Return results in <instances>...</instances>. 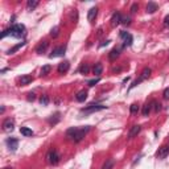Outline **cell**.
I'll return each instance as SVG.
<instances>
[{
	"mask_svg": "<svg viewBox=\"0 0 169 169\" xmlns=\"http://www.w3.org/2000/svg\"><path fill=\"white\" fill-rule=\"evenodd\" d=\"M90 126H83V127H71L66 131V138L73 143H79L82 142L83 138L87 135V132L90 131Z\"/></svg>",
	"mask_w": 169,
	"mask_h": 169,
	"instance_id": "6da1fadb",
	"label": "cell"
},
{
	"mask_svg": "<svg viewBox=\"0 0 169 169\" xmlns=\"http://www.w3.org/2000/svg\"><path fill=\"white\" fill-rule=\"evenodd\" d=\"M12 36V37H23L24 34H25V27L23 25V24H13L11 28H8V29H5L3 32L2 37H7V36Z\"/></svg>",
	"mask_w": 169,
	"mask_h": 169,
	"instance_id": "7a4b0ae2",
	"label": "cell"
},
{
	"mask_svg": "<svg viewBox=\"0 0 169 169\" xmlns=\"http://www.w3.org/2000/svg\"><path fill=\"white\" fill-rule=\"evenodd\" d=\"M104 108H107V107L103 106V104H88L87 107L82 108V112H83V114H92V112L104 110Z\"/></svg>",
	"mask_w": 169,
	"mask_h": 169,
	"instance_id": "3957f363",
	"label": "cell"
},
{
	"mask_svg": "<svg viewBox=\"0 0 169 169\" xmlns=\"http://www.w3.org/2000/svg\"><path fill=\"white\" fill-rule=\"evenodd\" d=\"M149 75H151V69H149V67H146V69L142 71V74H140L139 79H136V81L131 84V88L135 87V86H138L140 82H143V81H146V79H148V77H149Z\"/></svg>",
	"mask_w": 169,
	"mask_h": 169,
	"instance_id": "277c9868",
	"label": "cell"
},
{
	"mask_svg": "<svg viewBox=\"0 0 169 169\" xmlns=\"http://www.w3.org/2000/svg\"><path fill=\"white\" fill-rule=\"evenodd\" d=\"M46 159H48V163H49V164L56 165V164L59 161V155H58V152L56 149H52V151H49V153L46 155Z\"/></svg>",
	"mask_w": 169,
	"mask_h": 169,
	"instance_id": "5b68a950",
	"label": "cell"
},
{
	"mask_svg": "<svg viewBox=\"0 0 169 169\" xmlns=\"http://www.w3.org/2000/svg\"><path fill=\"white\" fill-rule=\"evenodd\" d=\"M65 52H66V46L65 45H63V46H58V48H56V49H53V52L49 54V58L62 57V56L65 54Z\"/></svg>",
	"mask_w": 169,
	"mask_h": 169,
	"instance_id": "8992f818",
	"label": "cell"
},
{
	"mask_svg": "<svg viewBox=\"0 0 169 169\" xmlns=\"http://www.w3.org/2000/svg\"><path fill=\"white\" fill-rule=\"evenodd\" d=\"M120 38H123L124 40V44H123V46H130L132 41H134V38H132V36L128 33V32H120Z\"/></svg>",
	"mask_w": 169,
	"mask_h": 169,
	"instance_id": "52a82bcc",
	"label": "cell"
},
{
	"mask_svg": "<svg viewBox=\"0 0 169 169\" xmlns=\"http://www.w3.org/2000/svg\"><path fill=\"white\" fill-rule=\"evenodd\" d=\"M15 128V122L12 119H5L3 122V131L5 132H12Z\"/></svg>",
	"mask_w": 169,
	"mask_h": 169,
	"instance_id": "ba28073f",
	"label": "cell"
},
{
	"mask_svg": "<svg viewBox=\"0 0 169 169\" xmlns=\"http://www.w3.org/2000/svg\"><path fill=\"white\" fill-rule=\"evenodd\" d=\"M169 155V146H163L159 148V151L156 152V156L159 159H165L167 156Z\"/></svg>",
	"mask_w": 169,
	"mask_h": 169,
	"instance_id": "9c48e42d",
	"label": "cell"
},
{
	"mask_svg": "<svg viewBox=\"0 0 169 169\" xmlns=\"http://www.w3.org/2000/svg\"><path fill=\"white\" fill-rule=\"evenodd\" d=\"M7 146H8V148H9L12 152H15L16 149H17L19 140L15 139V138H8V139H7Z\"/></svg>",
	"mask_w": 169,
	"mask_h": 169,
	"instance_id": "30bf717a",
	"label": "cell"
},
{
	"mask_svg": "<svg viewBox=\"0 0 169 169\" xmlns=\"http://www.w3.org/2000/svg\"><path fill=\"white\" fill-rule=\"evenodd\" d=\"M142 131V126H139V124H136V126H132L131 130L128 131V139H134L135 136H138V134Z\"/></svg>",
	"mask_w": 169,
	"mask_h": 169,
	"instance_id": "8fae6325",
	"label": "cell"
},
{
	"mask_svg": "<svg viewBox=\"0 0 169 169\" xmlns=\"http://www.w3.org/2000/svg\"><path fill=\"white\" fill-rule=\"evenodd\" d=\"M69 69H70V63H69V61H63V62H59V63H58L57 70H58L59 74L66 73V71L69 70Z\"/></svg>",
	"mask_w": 169,
	"mask_h": 169,
	"instance_id": "7c38bea8",
	"label": "cell"
},
{
	"mask_svg": "<svg viewBox=\"0 0 169 169\" xmlns=\"http://www.w3.org/2000/svg\"><path fill=\"white\" fill-rule=\"evenodd\" d=\"M48 46H49V42L48 41H42V42H40L37 48H36V53H38V54H42V53H45L46 49H48Z\"/></svg>",
	"mask_w": 169,
	"mask_h": 169,
	"instance_id": "4fadbf2b",
	"label": "cell"
},
{
	"mask_svg": "<svg viewBox=\"0 0 169 169\" xmlns=\"http://www.w3.org/2000/svg\"><path fill=\"white\" fill-rule=\"evenodd\" d=\"M120 23H122V15H120L119 12H115V13L112 15V17H111V25L116 27V25H119Z\"/></svg>",
	"mask_w": 169,
	"mask_h": 169,
	"instance_id": "5bb4252c",
	"label": "cell"
},
{
	"mask_svg": "<svg viewBox=\"0 0 169 169\" xmlns=\"http://www.w3.org/2000/svg\"><path fill=\"white\" fill-rule=\"evenodd\" d=\"M96 15H98V8L96 7L90 8V11H88V13H87V20L88 21H92V20L96 17Z\"/></svg>",
	"mask_w": 169,
	"mask_h": 169,
	"instance_id": "9a60e30c",
	"label": "cell"
},
{
	"mask_svg": "<svg viewBox=\"0 0 169 169\" xmlns=\"http://www.w3.org/2000/svg\"><path fill=\"white\" fill-rule=\"evenodd\" d=\"M87 98V91L86 90H81L77 92V95H75V99L78 100V102H84Z\"/></svg>",
	"mask_w": 169,
	"mask_h": 169,
	"instance_id": "2e32d148",
	"label": "cell"
},
{
	"mask_svg": "<svg viewBox=\"0 0 169 169\" xmlns=\"http://www.w3.org/2000/svg\"><path fill=\"white\" fill-rule=\"evenodd\" d=\"M32 82H33V77H32V75L25 74V75H23V77L20 78V83H21V84H29Z\"/></svg>",
	"mask_w": 169,
	"mask_h": 169,
	"instance_id": "e0dca14e",
	"label": "cell"
},
{
	"mask_svg": "<svg viewBox=\"0 0 169 169\" xmlns=\"http://www.w3.org/2000/svg\"><path fill=\"white\" fill-rule=\"evenodd\" d=\"M25 44H27L25 41H23V42H19V44H17V45H15L13 48H11V49H9V50H8V52H7V53H8V54H15V53H16V52H17L19 49H21V48H23L24 45H25Z\"/></svg>",
	"mask_w": 169,
	"mask_h": 169,
	"instance_id": "ac0fdd59",
	"label": "cell"
},
{
	"mask_svg": "<svg viewBox=\"0 0 169 169\" xmlns=\"http://www.w3.org/2000/svg\"><path fill=\"white\" fill-rule=\"evenodd\" d=\"M102 71H103V65L100 62L98 63H95L94 67H92V73H94L95 75H100L102 74Z\"/></svg>",
	"mask_w": 169,
	"mask_h": 169,
	"instance_id": "d6986e66",
	"label": "cell"
},
{
	"mask_svg": "<svg viewBox=\"0 0 169 169\" xmlns=\"http://www.w3.org/2000/svg\"><path fill=\"white\" fill-rule=\"evenodd\" d=\"M152 104H153V102H151V103H146L143 106V116H148L149 115V112H151V110H152Z\"/></svg>",
	"mask_w": 169,
	"mask_h": 169,
	"instance_id": "ffe728a7",
	"label": "cell"
},
{
	"mask_svg": "<svg viewBox=\"0 0 169 169\" xmlns=\"http://www.w3.org/2000/svg\"><path fill=\"white\" fill-rule=\"evenodd\" d=\"M119 54H120V50L118 49V48H115V49H112L110 52V54H108V58H110L111 61H115V59L119 57Z\"/></svg>",
	"mask_w": 169,
	"mask_h": 169,
	"instance_id": "44dd1931",
	"label": "cell"
},
{
	"mask_svg": "<svg viewBox=\"0 0 169 169\" xmlns=\"http://www.w3.org/2000/svg\"><path fill=\"white\" fill-rule=\"evenodd\" d=\"M157 8H159L157 4L153 3V2H149V3H148V5H147V12H149V13H153V12L157 11Z\"/></svg>",
	"mask_w": 169,
	"mask_h": 169,
	"instance_id": "7402d4cb",
	"label": "cell"
},
{
	"mask_svg": "<svg viewBox=\"0 0 169 169\" xmlns=\"http://www.w3.org/2000/svg\"><path fill=\"white\" fill-rule=\"evenodd\" d=\"M50 70H52V66H50V65L42 66L41 70H40V75H41V77H45V75H48V74L50 73Z\"/></svg>",
	"mask_w": 169,
	"mask_h": 169,
	"instance_id": "603a6c76",
	"label": "cell"
},
{
	"mask_svg": "<svg viewBox=\"0 0 169 169\" xmlns=\"http://www.w3.org/2000/svg\"><path fill=\"white\" fill-rule=\"evenodd\" d=\"M114 165H115V160L114 159H108L107 161L103 164L102 169H112V168H114Z\"/></svg>",
	"mask_w": 169,
	"mask_h": 169,
	"instance_id": "cb8c5ba5",
	"label": "cell"
},
{
	"mask_svg": "<svg viewBox=\"0 0 169 169\" xmlns=\"http://www.w3.org/2000/svg\"><path fill=\"white\" fill-rule=\"evenodd\" d=\"M37 5H38V2H37V0H29V2L27 3V8H28V11H33Z\"/></svg>",
	"mask_w": 169,
	"mask_h": 169,
	"instance_id": "d4e9b609",
	"label": "cell"
},
{
	"mask_svg": "<svg viewBox=\"0 0 169 169\" xmlns=\"http://www.w3.org/2000/svg\"><path fill=\"white\" fill-rule=\"evenodd\" d=\"M20 132H21V135H24V136H32L33 135V131L28 127H21L20 128Z\"/></svg>",
	"mask_w": 169,
	"mask_h": 169,
	"instance_id": "484cf974",
	"label": "cell"
},
{
	"mask_svg": "<svg viewBox=\"0 0 169 169\" xmlns=\"http://www.w3.org/2000/svg\"><path fill=\"white\" fill-rule=\"evenodd\" d=\"M40 103H41L42 106H48V104H49V96H48L46 94L42 95L41 98H40Z\"/></svg>",
	"mask_w": 169,
	"mask_h": 169,
	"instance_id": "4316f807",
	"label": "cell"
},
{
	"mask_svg": "<svg viewBox=\"0 0 169 169\" xmlns=\"http://www.w3.org/2000/svg\"><path fill=\"white\" fill-rule=\"evenodd\" d=\"M138 111H139V104L132 103L131 107H130V112H131V114H138Z\"/></svg>",
	"mask_w": 169,
	"mask_h": 169,
	"instance_id": "83f0119b",
	"label": "cell"
},
{
	"mask_svg": "<svg viewBox=\"0 0 169 169\" xmlns=\"http://www.w3.org/2000/svg\"><path fill=\"white\" fill-rule=\"evenodd\" d=\"M58 33H59V28L58 27H54V28H52V31H50V36L53 38H56L58 36Z\"/></svg>",
	"mask_w": 169,
	"mask_h": 169,
	"instance_id": "f1b7e54d",
	"label": "cell"
},
{
	"mask_svg": "<svg viewBox=\"0 0 169 169\" xmlns=\"http://www.w3.org/2000/svg\"><path fill=\"white\" fill-rule=\"evenodd\" d=\"M88 70H90V67H88V65H86V63H84V65L81 67V73L82 74H87Z\"/></svg>",
	"mask_w": 169,
	"mask_h": 169,
	"instance_id": "f546056e",
	"label": "cell"
},
{
	"mask_svg": "<svg viewBox=\"0 0 169 169\" xmlns=\"http://www.w3.org/2000/svg\"><path fill=\"white\" fill-rule=\"evenodd\" d=\"M99 81H100L99 78H95V79H91V81H88L87 83H88V86H90V87H92V86H95V84L98 83Z\"/></svg>",
	"mask_w": 169,
	"mask_h": 169,
	"instance_id": "4dcf8cb0",
	"label": "cell"
},
{
	"mask_svg": "<svg viewBox=\"0 0 169 169\" xmlns=\"http://www.w3.org/2000/svg\"><path fill=\"white\" fill-rule=\"evenodd\" d=\"M163 96L165 99H169V87H167L165 90H164V92H163Z\"/></svg>",
	"mask_w": 169,
	"mask_h": 169,
	"instance_id": "1f68e13d",
	"label": "cell"
},
{
	"mask_svg": "<svg viewBox=\"0 0 169 169\" xmlns=\"http://www.w3.org/2000/svg\"><path fill=\"white\" fill-rule=\"evenodd\" d=\"M34 99H36V95L33 94V92H29V94H28V100H29V102H31V100L33 102Z\"/></svg>",
	"mask_w": 169,
	"mask_h": 169,
	"instance_id": "d6a6232c",
	"label": "cell"
},
{
	"mask_svg": "<svg viewBox=\"0 0 169 169\" xmlns=\"http://www.w3.org/2000/svg\"><path fill=\"white\" fill-rule=\"evenodd\" d=\"M131 23V19L127 17V19H122V24H124V25H130Z\"/></svg>",
	"mask_w": 169,
	"mask_h": 169,
	"instance_id": "836d02e7",
	"label": "cell"
},
{
	"mask_svg": "<svg viewBox=\"0 0 169 169\" xmlns=\"http://www.w3.org/2000/svg\"><path fill=\"white\" fill-rule=\"evenodd\" d=\"M138 8H139V5H138V4H134V5L131 7V12H132V13H135V12H136V9H138Z\"/></svg>",
	"mask_w": 169,
	"mask_h": 169,
	"instance_id": "e575fe53",
	"label": "cell"
},
{
	"mask_svg": "<svg viewBox=\"0 0 169 169\" xmlns=\"http://www.w3.org/2000/svg\"><path fill=\"white\" fill-rule=\"evenodd\" d=\"M164 25H165V27H169V15L165 16V19H164Z\"/></svg>",
	"mask_w": 169,
	"mask_h": 169,
	"instance_id": "d590c367",
	"label": "cell"
},
{
	"mask_svg": "<svg viewBox=\"0 0 169 169\" xmlns=\"http://www.w3.org/2000/svg\"><path fill=\"white\" fill-rule=\"evenodd\" d=\"M4 169H13V168H9V167H7V168H4Z\"/></svg>",
	"mask_w": 169,
	"mask_h": 169,
	"instance_id": "8d00e7d4",
	"label": "cell"
}]
</instances>
